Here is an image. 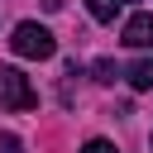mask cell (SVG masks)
Wrapping results in <instances>:
<instances>
[{
    "mask_svg": "<svg viewBox=\"0 0 153 153\" xmlns=\"http://www.w3.org/2000/svg\"><path fill=\"white\" fill-rule=\"evenodd\" d=\"M124 43L129 48H153V14H134L124 24Z\"/></svg>",
    "mask_w": 153,
    "mask_h": 153,
    "instance_id": "cell-3",
    "label": "cell"
},
{
    "mask_svg": "<svg viewBox=\"0 0 153 153\" xmlns=\"http://www.w3.org/2000/svg\"><path fill=\"white\" fill-rule=\"evenodd\" d=\"M120 5H124V0H120Z\"/></svg>",
    "mask_w": 153,
    "mask_h": 153,
    "instance_id": "cell-10",
    "label": "cell"
},
{
    "mask_svg": "<svg viewBox=\"0 0 153 153\" xmlns=\"http://www.w3.org/2000/svg\"><path fill=\"white\" fill-rule=\"evenodd\" d=\"M91 5V19H100V24H115V14H120V0H86Z\"/></svg>",
    "mask_w": 153,
    "mask_h": 153,
    "instance_id": "cell-5",
    "label": "cell"
},
{
    "mask_svg": "<svg viewBox=\"0 0 153 153\" xmlns=\"http://www.w3.org/2000/svg\"><path fill=\"white\" fill-rule=\"evenodd\" d=\"M62 5H67V0H43V10H48V14H57Z\"/></svg>",
    "mask_w": 153,
    "mask_h": 153,
    "instance_id": "cell-9",
    "label": "cell"
},
{
    "mask_svg": "<svg viewBox=\"0 0 153 153\" xmlns=\"http://www.w3.org/2000/svg\"><path fill=\"white\" fill-rule=\"evenodd\" d=\"M38 91L29 86V76L19 67H0V110H33Z\"/></svg>",
    "mask_w": 153,
    "mask_h": 153,
    "instance_id": "cell-2",
    "label": "cell"
},
{
    "mask_svg": "<svg viewBox=\"0 0 153 153\" xmlns=\"http://www.w3.org/2000/svg\"><path fill=\"white\" fill-rule=\"evenodd\" d=\"M10 48L19 53V57H53L57 53V38L43 29V24H14V33H10Z\"/></svg>",
    "mask_w": 153,
    "mask_h": 153,
    "instance_id": "cell-1",
    "label": "cell"
},
{
    "mask_svg": "<svg viewBox=\"0 0 153 153\" xmlns=\"http://www.w3.org/2000/svg\"><path fill=\"white\" fill-rule=\"evenodd\" d=\"M91 72H96V81H115V76H120V67H115V62H105V57H100Z\"/></svg>",
    "mask_w": 153,
    "mask_h": 153,
    "instance_id": "cell-6",
    "label": "cell"
},
{
    "mask_svg": "<svg viewBox=\"0 0 153 153\" xmlns=\"http://www.w3.org/2000/svg\"><path fill=\"white\" fill-rule=\"evenodd\" d=\"M81 153H115V143H110V139H91Z\"/></svg>",
    "mask_w": 153,
    "mask_h": 153,
    "instance_id": "cell-8",
    "label": "cell"
},
{
    "mask_svg": "<svg viewBox=\"0 0 153 153\" xmlns=\"http://www.w3.org/2000/svg\"><path fill=\"white\" fill-rule=\"evenodd\" d=\"M0 153H24V143H19L14 134H0Z\"/></svg>",
    "mask_w": 153,
    "mask_h": 153,
    "instance_id": "cell-7",
    "label": "cell"
},
{
    "mask_svg": "<svg viewBox=\"0 0 153 153\" xmlns=\"http://www.w3.org/2000/svg\"><path fill=\"white\" fill-rule=\"evenodd\" d=\"M129 86L134 91H153V57H143V62L129 67Z\"/></svg>",
    "mask_w": 153,
    "mask_h": 153,
    "instance_id": "cell-4",
    "label": "cell"
}]
</instances>
